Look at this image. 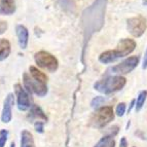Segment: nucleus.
<instances>
[{
  "label": "nucleus",
  "mask_w": 147,
  "mask_h": 147,
  "mask_svg": "<svg viewBox=\"0 0 147 147\" xmlns=\"http://www.w3.org/2000/svg\"><path fill=\"white\" fill-rule=\"evenodd\" d=\"M30 116L32 118H36L38 120H43V121H47V115L44 114L43 110L39 107L38 105H32L31 108H30Z\"/></svg>",
  "instance_id": "16"
},
{
  "label": "nucleus",
  "mask_w": 147,
  "mask_h": 147,
  "mask_svg": "<svg viewBox=\"0 0 147 147\" xmlns=\"http://www.w3.org/2000/svg\"><path fill=\"white\" fill-rule=\"evenodd\" d=\"M13 104H15V96H13V94L9 93L6 96L4 103H3V109L2 113H1V120L3 123H8L11 121Z\"/></svg>",
  "instance_id": "9"
},
{
  "label": "nucleus",
  "mask_w": 147,
  "mask_h": 147,
  "mask_svg": "<svg viewBox=\"0 0 147 147\" xmlns=\"http://www.w3.org/2000/svg\"><path fill=\"white\" fill-rule=\"evenodd\" d=\"M10 51H11L10 42L7 39L0 38V62L7 59L10 55Z\"/></svg>",
  "instance_id": "14"
},
{
  "label": "nucleus",
  "mask_w": 147,
  "mask_h": 147,
  "mask_svg": "<svg viewBox=\"0 0 147 147\" xmlns=\"http://www.w3.org/2000/svg\"><path fill=\"white\" fill-rule=\"evenodd\" d=\"M16 34L18 37L19 45L22 49H27L28 41H29V32L28 29L23 25H17L16 27Z\"/></svg>",
  "instance_id": "11"
},
{
  "label": "nucleus",
  "mask_w": 147,
  "mask_h": 147,
  "mask_svg": "<svg viewBox=\"0 0 147 147\" xmlns=\"http://www.w3.org/2000/svg\"><path fill=\"white\" fill-rule=\"evenodd\" d=\"M23 84L24 88L29 94H35L38 97H44L47 94V84H42L39 81H36L28 73L23 74Z\"/></svg>",
  "instance_id": "6"
},
{
  "label": "nucleus",
  "mask_w": 147,
  "mask_h": 147,
  "mask_svg": "<svg viewBox=\"0 0 147 147\" xmlns=\"http://www.w3.org/2000/svg\"><path fill=\"white\" fill-rule=\"evenodd\" d=\"M16 11L15 0H1L0 1V15L11 16Z\"/></svg>",
  "instance_id": "13"
},
{
  "label": "nucleus",
  "mask_w": 147,
  "mask_h": 147,
  "mask_svg": "<svg viewBox=\"0 0 147 147\" xmlns=\"http://www.w3.org/2000/svg\"><path fill=\"white\" fill-rule=\"evenodd\" d=\"M127 84V79L121 75L107 76L105 78L97 81L94 84V88L104 95H110L123 90Z\"/></svg>",
  "instance_id": "2"
},
{
  "label": "nucleus",
  "mask_w": 147,
  "mask_h": 147,
  "mask_svg": "<svg viewBox=\"0 0 147 147\" xmlns=\"http://www.w3.org/2000/svg\"><path fill=\"white\" fill-rule=\"evenodd\" d=\"M8 28V25L7 22H5V21H0V35H2Z\"/></svg>",
  "instance_id": "24"
},
{
  "label": "nucleus",
  "mask_w": 147,
  "mask_h": 147,
  "mask_svg": "<svg viewBox=\"0 0 147 147\" xmlns=\"http://www.w3.org/2000/svg\"><path fill=\"white\" fill-rule=\"evenodd\" d=\"M142 68L147 69V49L145 51V54H144V59H143V64H142Z\"/></svg>",
  "instance_id": "25"
},
{
  "label": "nucleus",
  "mask_w": 147,
  "mask_h": 147,
  "mask_svg": "<svg viewBox=\"0 0 147 147\" xmlns=\"http://www.w3.org/2000/svg\"><path fill=\"white\" fill-rule=\"evenodd\" d=\"M114 118V112L110 106H103L98 108L90 119V125L96 129H102Z\"/></svg>",
  "instance_id": "3"
},
{
  "label": "nucleus",
  "mask_w": 147,
  "mask_h": 147,
  "mask_svg": "<svg viewBox=\"0 0 147 147\" xmlns=\"http://www.w3.org/2000/svg\"><path fill=\"white\" fill-rule=\"evenodd\" d=\"M118 59H120L119 55L117 54L115 49H112V51H106V52L102 53V54L99 56V61L102 64H111L116 62Z\"/></svg>",
  "instance_id": "12"
},
{
  "label": "nucleus",
  "mask_w": 147,
  "mask_h": 147,
  "mask_svg": "<svg viewBox=\"0 0 147 147\" xmlns=\"http://www.w3.org/2000/svg\"><path fill=\"white\" fill-rule=\"evenodd\" d=\"M29 71L30 74H31L32 78L35 79L36 81H39V82H42V84H47V76L41 72L40 70L36 68L34 66H30L29 67Z\"/></svg>",
  "instance_id": "17"
},
{
  "label": "nucleus",
  "mask_w": 147,
  "mask_h": 147,
  "mask_svg": "<svg viewBox=\"0 0 147 147\" xmlns=\"http://www.w3.org/2000/svg\"><path fill=\"white\" fill-rule=\"evenodd\" d=\"M146 98H147V91L140 92L139 95H138V97H137V101H136V105H135V109L137 112L142 109L145 101H146Z\"/></svg>",
  "instance_id": "19"
},
{
  "label": "nucleus",
  "mask_w": 147,
  "mask_h": 147,
  "mask_svg": "<svg viewBox=\"0 0 147 147\" xmlns=\"http://www.w3.org/2000/svg\"><path fill=\"white\" fill-rule=\"evenodd\" d=\"M125 103H119L116 106V115L117 116H123L125 112Z\"/></svg>",
  "instance_id": "22"
},
{
  "label": "nucleus",
  "mask_w": 147,
  "mask_h": 147,
  "mask_svg": "<svg viewBox=\"0 0 147 147\" xmlns=\"http://www.w3.org/2000/svg\"><path fill=\"white\" fill-rule=\"evenodd\" d=\"M119 147H127V142L125 137H123L121 140H120V146Z\"/></svg>",
  "instance_id": "26"
},
{
  "label": "nucleus",
  "mask_w": 147,
  "mask_h": 147,
  "mask_svg": "<svg viewBox=\"0 0 147 147\" xmlns=\"http://www.w3.org/2000/svg\"><path fill=\"white\" fill-rule=\"evenodd\" d=\"M21 147H35L33 135L28 130H24L21 133Z\"/></svg>",
  "instance_id": "15"
},
{
  "label": "nucleus",
  "mask_w": 147,
  "mask_h": 147,
  "mask_svg": "<svg viewBox=\"0 0 147 147\" xmlns=\"http://www.w3.org/2000/svg\"><path fill=\"white\" fill-rule=\"evenodd\" d=\"M34 60L38 67L44 69V70H47L49 72L57 71L58 67H59V62L56 57L45 51L37 52L34 55Z\"/></svg>",
  "instance_id": "4"
},
{
  "label": "nucleus",
  "mask_w": 147,
  "mask_h": 147,
  "mask_svg": "<svg viewBox=\"0 0 147 147\" xmlns=\"http://www.w3.org/2000/svg\"><path fill=\"white\" fill-rule=\"evenodd\" d=\"M105 102V99H104V97H101V96H98V97H96V98H94L93 100H92V107L93 108H99L102 104Z\"/></svg>",
  "instance_id": "20"
},
{
  "label": "nucleus",
  "mask_w": 147,
  "mask_h": 147,
  "mask_svg": "<svg viewBox=\"0 0 147 147\" xmlns=\"http://www.w3.org/2000/svg\"><path fill=\"white\" fill-rule=\"evenodd\" d=\"M136 104V101L135 100H133L132 102H131V105H130V107H129V109H127V112H130L131 110H132V108L134 107V105Z\"/></svg>",
  "instance_id": "27"
},
{
  "label": "nucleus",
  "mask_w": 147,
  "mask_h": 147,
  "mask_svg": "<svg viewBox=\"0 0 147 147\" xmlns=\"http://www.w3.org/2000/svg\"><path fill=\"white\" fill-rule=\"evenodd\" d=\"M114 146H115V141L113 139L112 135H108L103 137L95 145V147H114Z\"/></svg>",
  "instance_id": "18"
},
{
  "label": "nucleus",
  "mask_w": 147,
  "mask_h": 147,
  "mask_svg": "<svg viewBox=\"0 0 147 147\" xmlns=\"http://www.w3.org/2000/svg\"><path fill=\"white\" fill-rule=\"evenodd\" d=\"M107 0H96L93 5L86 8L82 16L84 42L88 41L95 32H98L104 24Z\"/></svg>",
  "instance_id": "1"
},
{
  "label": "nucleus",
  "mask_w": 147,
  "mask_h": 147,
  "mask_svg": "<svg viewBox=\"0 0 147 147\" xmlns=\"http://www.w3.org/2000/svg\"><path fill=\"white\" fill-rule=\"evenodd\" d=\"M13 88H15L16 96H17L18 109L20 111H26L29 108H31V99L26 88H23L20 84H16Z\"/></svg>",
  "instance_id": "8"
},
{
  "label": "nucleus",
  "mask_w": 147,
  "mask_h": 147,
  "mask_svg": "<svg viewBox=\"0 0 147 147\" xmlns=\"http://www.w3.org/2000/svg\"><path fill=\"white\" fill-rule=\"evenodd\" d=\"M140 61V58L138 56H133L125 59V61L120 62L119 64L113 66L110 69V71L114 74L123 75V74H129L138 66Z\"/></svg>",
  "instance_id": "7"
},
{
  "label": "nucleus",
  "mask_w": 147,
  "mask_h": 147,
  "mask_svg": "<svg viewBox=\"0 0 147 147\" xmlns=\"http://www.w3.org/2000/svg\"><path fill=\"white\" fill-rule=\"evenodd\" d=\"M147 28V21L143 16L130 18L127 21V29L132 36L139 38L145 33Z\"/></svg>",
  "instance_id": "5"
},
{
  "label": "nucleus",
  "mask_w": 147,
  "mask_h": 147,
  "mask_svg": "<svg viewBox=\"0 0 147 147\" xmlns=\"http://www.w3.org/2000/svg\"><path fill=\"white\" fill-rule=\"evenodd\" d=\"M142 3H143V5L147 6V0H142Z\"/></svg>",
  "instance_id": "28"
},
{
  "label": "nucleus",
  "mask_w": 147,
  "mask_h": 147,
  "mask_svg": "<svg viewBox=\"0 0 147 147\" xmlns=\"http://www.w3.org/2000/svg\"><path fill=\"white\" fill-rule=\"evenodd\" d=\"M9 147H16L15 142H11V143H10V146H9Z\"/></svg>",
  "instance_id": "29"
},
{
  "label": "nucleus",
  "mask_w": 147,
  "mask_h": 147,
  "mask_svg": "<svg viewBox=\"0 0 147 147\" xmlns=\"http://www.w3.org/2000/svg\"><path fill=\"white\" fill-rule=\"evenodd\" d=\"M8 138V132L7 130H1L0 131V147H4L6 144Z\"/></svg>",
  "instance_id": "21"
},
{
  "label": "nucleus",
  "mask_w": 147,
  "mask_h": 147,
  "mask_svg": "<svg viewBox=\"0 0 147 147\" xmlns=\"http://www.w3.org/2000/svg\"><path fill=\"white\" fill-rule=\"evenodd\" d=\"M136 49V42L135 40L130 39V38H123L118 42L117 47H116L115 51L117 54L119 55L120 58L129 56L132 54Z\"/></svg>",
  "instance_id": "10"
},
{
  "label": "nucleus",
  "mask_w": 147,
  "mask_h": 147,
  "mask_svg": "<svg viewBox=\"0 0 147 147\" xmlns=\"http://www.w3.org/2000/svg\"><path fill=\"white\" fill-rule=\"evenodd\" d=\"M34 129L35 131H36L37 133H43V130H44V123L43 121H41V120H37V121H35L34 123Z\"/></svg>",
  "instance_id": "23"
}]
</instances>
